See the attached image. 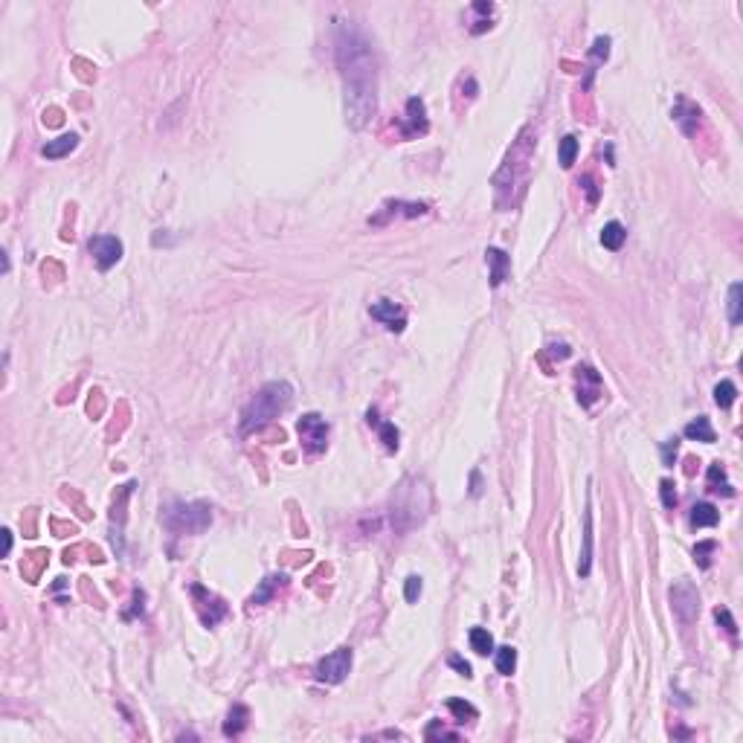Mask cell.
<instances>
[{
    "label": "cell",
    "instance_id": "obj_27",
    "mask_svg": "<svg viewBox=\"0 0 743 743\" xmlns=\"http://www.w3.org/2000/svg\"><path fill=\"white\" fill-rule=\"evenodd\" d=\"M494 665L502 677H511L514 674V668H517V651L514 648H497V656H494Z\"/></svg>",
    "mask_w": 743,
    "mask_h": 743
},
{
    "label": "cell",
    "instance_id": "obj_6",
    "mask_svg": "<svg viewBox=\"0 0 743 743\" xmlns=\"http://www.w3.org/2000/svg\"><path fill=\"white\" fill-rule=\"evenodd\" d=\"M670 610L674 616L682 621V625H691L700 613V592L691 581H677L670 587Z\"/></svg>",
    "mask_w": 743,
    "mask_h": 743
},
{
    "label": "cell",
    "instance_id": "obj_5",
    "mask_svg": "<svg viewBox=\"0 0 743 743\" xmlns=\"http://www.w3.org/2000/svg\"><path fill=\"white\" fill-rule=\"evenodd\" d=\"M189 595H192V601H195V610H198V616H201V621H204V628H215L218 621L227 618V613H230L227 604H224L215 592H209L206 587L192 584V587H189Z\"/></svg>",
    "mask_w": 743,
    "mask_h": 743
},
{
    "label": "cell",
    "instance_id": "obj_16",
    "mask_svg": "<svg viewBox=\"0 0 743 743\" xmlns=\"http://www.w3.org/2000/svg\"><path fill=\"white\" fill-rule=\"evenodd\" d=\"M366 421H369V427H375V430H377V436H380L383 447H387L389 453H395V450H398V444H401V433H398V427H395L392 421H380V418H377V410H369V413H366Z\"/></svg>",
    "mask_w": 743,
    "mask_h": 743
},
{
    "label": "cell",
    "instance_id": "obj_25",
    "mask_svg": "<svg viewBox=\"0 0 743 743\" xmlns=\"http://www.w3.org/2000/svg\"><path fill=\"white\" fill-rule=\"evenodd\" d=\"M46 552H32V555H27L23 558V575H27V581L30 584H38V578H41V569L46 566Z\"/></svg>",
    "mask_w": 743,
    "mask_h": 743
},
{
    "label": "cell",
    "instance_id": "obj_23",
    "mask_svg": "<svg viewBox=\"0 0 743 743\" xmlns=\"http://www.w3.org/2000/svg\"><path fill=\"white\" fill-rule=\"evenodd\" d=\"M589 563H592V514H584V552H581V563H578V575L587 578L589 575Z\"/></svg>",
    "mask_w": 743,
    "mask_h": 743
},
{
    "label": "cell",
    "instance_id": "obj_39",
    "mask_svg": "<svg viewBox=\"0 0 743 743\" xmlns=\"http://www.w3.org/2000/svg\"><path fill=\"white\" fill-rule=\"evenodd\" d=\"M424 737H427V740H433V737H450V740H456L459 735H456V732H447V729L439 726V720H436V723H430V726L424 729Z\"/></svg>",
    "mask_w": 743,
    "mask_h": 743
},
{
    "label": "cell",
    "instance_id": "obj_32",
    "mask_svg": "<svg viewBox=\"0 0 743 743\" xmlns=\"http://www.w3.org/2000/svg\"><path fill=\"white\" fill-rule=\"evenodd\" d=\"M717 552V543L714 540H703V543H697L694 546V561H697L703 569H708L711 566V555Z\"/></svg>",
    "mask_w": 743,
    "mask_h": 743
},
{
    "label": "cell",
    "instance_id": "obj_17",
    "mask_svg": "<svg viewBox=\"0 0 743 743\" xmlns=\"http://www.w3.org/2000/svg\"><path fill=\"white\" fill-rule=\"evenodd\" d=\"M485 261H488V268H491V287H499L502 282H506L508 276V268H511V258L497 250V247H488L485 250Z\"/></svg>",
    "mask_w": 743,
    "mask_h": 743
},
{
    "label": "cell",
    "instance_id": "obj_20",
    "mask_svg": "<svg viewBox=\"0 0 743 743\" xmlns=\"http://www.w3.org/2000/svg\"><path fill=\"white\" fill-rule=\"evenodd\" d=\"M247 726H250V708L242 706V703H235V706L230 708V714H227L224 735H227V737H238Z\"/></svg>",
    "mask_w": 743,
    "mask_h": 743
},
{
    "label": "cell",
    "instance_id": "obj_19",
    "mask_svg": "<svg viewBox=\"0 0 743 743\" xmlns=\"http://www.w3.org/2000/svg\"><path fill=\"white\" fill-rule=\"evenodd\" d=\"M717 520H720V511H717L711 502H697L688 514L691 529H711V525H717Z\"/></svg>",
    "mask_w": 743,
    "mask_h": 743
},
{
    "label": "cell",
    "instance_id": "obj_9",
    "mask_svg": "<svg viewBox=\"0 0 743 743\" xmlns=\"http://www.w3.org/2000/svg\"><path fill=\"white\" fill-rule=\"evenodd\" d=\"M575 387H578V404L581 406H592L598 398L604 395V380L589 363H581L575 369Z\"/></svg>",
    "mask_w": 743,
    "mask_h": 743
},
{
    "label": "cell",
    "instance_id": "obj_8",
    "mask_svg": "<svg viewBox=\"0 0 743 743\" xmlns=\"http://www.w3.org/2000/svg\"><path fill=\"white\" fill-rule=\"evenodd\" d=\"M96 268L99 270H111L119 258H123V242H119L116 235H93L90 244H87Z\"/></svg>",
    "mask_w": 743,
    "mask_h": 743
},
{
    "label": "cell",
    "instance_id": "obj_22",
    "mask_svg": "<svg viewBox=\"0 0 743 743\" xmlns=\"http://www.w3.org/2000/svg\"><path fill=\"white\" fill-rule=\"evenodd\" d=\"M708 491L711 494H723V497H735V488H732V482L726 479V468L720 462L708 468Z\"/></svg>",
    "mask_w": 743,
    "mask_h": 743
},
{
    "label": "cell",
    "instance_id": "obj_37",
    "mask_svg": "<svg viewBox=\"0 0 743 743\" xmlns=\"http://www.w3.org/2000/svg\"><path fill=\"white\" fill-rule=\"evenodd\" d=\"M131 604H134V607L123 613V618H125V621H131V618H134L137 613H139V616L146 613V592H142V589H137V592H134V601H131Z\"/></svg>",
    "mask_w": 743,
    "mask_h": 743
},
{
    "label": "cell",
    "instance_id": "obj_38",
    "mask_svg": "<svg viewBox=\"0 0 743 743\" xmlns=\"http://www.w3.org/2000/svg\"><path fill=\"white\" fill-rule=\"evenodd\" d=\"M677 450H680V442H677V439H670V442L662 444V462H665V468H674V462H677Z\"/></svg>",
    "mask_w": 743,
    "mask_h": 743
},
{
    "label": "cell",
    "instance_id": "obj_41",
    "mask_svg": "<svg viewBox=\"0 0 743 743\" xmlns=\"http://www.w3.org/2000/svg\"><path fill=\"white\" fill-rule=\"evenodd\" d=\"M581 186H584V192H587L589 204H598V189H595V183H592V177H589V175H587V177H581Z\"/></svg>",
    "mask_w": 743,
    "mask_h": 743
},
{
    "label": "cell",
    "instance_id": "obj_14",
    "mask_svg": "<svg viewBox=\"0 0 743 743\" xmlns=\"http://www.w3.org/2000/svg\"><path fill=\"white\" fill-rule=\"evenodd\" d=\"M674 123L682 128L685 137H694L697 128H700V108L694 105L691 99H685V96H680L677 108H674Z\"/></svg>",
    "mask_w": 743,
    "mask_h": 743
},
{
    "label": "cell",
    "instance_id": "obj_2",
    "mask_svg": "<svg viewBox=\"0 0 743 743\" xmlns=\"http://www.w3.org/2000/svg\"><path fill=\"white\" fill-rule=\"evenodd\" d=\"M294 401V387L287 380H270L265 383L253 398L250 404L244 406L242 413V433L250 436V433H258V430H265L270 421H276L287 406Z\"/></svg>",
    "mask_w": 743,
    "mask_h": 743
},
{
    "label": "cell",
    "instance_id": "obj_34",
    "mask_svg": "<svg viewBox=\"0 0 743 743\" xmlns=\"http://www.w3.org/2000/svg\"><path fill=\"white\" fill-rule=\"evenodd\" d=\"M421 589H424L421 578H418V575H410V578H406V584H404V598H406L410 604H416V601H418V595H421Z\"/></svg>",
    "mask_w": 743,
    "mask_h": 743
},
{
    "label": "cell",
    "instance_id": "obj_35",
    "mask_svg": "<svg viewBox=\"0 0 743 743\" xmlns=\"http://www.w3.org/2000/svg\"><path fill=\"white\" fill-rule=\"evenodd\" d=\"M470 9H473V12H479V15H494V4H473ZM488 27H491V23H485V20H476L473 27H470V32H473V35H479V32H485Z\"/></svg>",
    "mask_w": 743,
    "mask_h": 743
},
{
    "label": "cell",
    "instance_id": "obj_24",
    "mask_svg": "<svg viewBox=\"0 0 743 743\" xmlns=\"http://www.w3.org/2000/svg\"><path fill=\"white\" fill-rule=\"evenodd\" d=\"M625 238H628V230L621 227L618 221H610V224L601 230V244H604L607 250H621Z\"/></svg>",
    "mask_w": 743,
    "mask_h": 743
},
{
    "label": "cell",
    "instance_id": "obj_13",
    "mask_svg": "<svg viewBox=\"0 0 743 743\" xmlns=\"http://www.w3.org/2000/svg\"><path fill=\"white\" fill-rule=\"evenodd\" d=\"M134 491V482L123 485V491H119L113 497V514H111V540H113V549H116V555H123V520H125V502Z\"/></svg>",
    "mask_w": 743,
    "mask_h": 743
},
{
    "label": "cell",
    "instance_id": "obj_7",
    "mask_svg": "<svg viewBox=\"0 0 743 743\" xmlns=\"http://www.w3.org/2000/svg\"><path fill=\"white\" fill-rule=\"evenodd\" d=\"M351 670V648H337L334 654H328L325 659L317 662L314 668V677L320 682H328V685H340Z\"/></svg>",
    "mask_w": 743,
    "mask_h": 743
},
{
    "label": "cell",
    "instance_id": "obj_30",
    "mask_svg": "<svg viewBox=\"0 0 743 743\" xmlns=\"http://www.w3.org/2000/svg\"><path fill=\"white\" fill-rule=\"evenodd\" d=\"M447 708L453 711V717H456L459 723H465V720H476V717H479V711H476L470 703H465V700H456V697H453V700H447Z\"/></svg>",
    "mask_w": 743,
    "mask_h": 743
},
{
    "label": "cell",
    "instance_id": "obj_10",
    "mask_svg": "<svg viewBox=\"0 0 743 743\" xmlns=\"http://www.w3.org/2000/svg\"><path fill=\"white\" fill-rule=\"evenodd\" d=\"M430 123H427V105L424 99H418V96H413V99H406V113L401 119V139H416L421 134H427Z\"/></svg>",
    "mask_w": 743,
    "mask_h": 743
},
{
    "label": "cell",
    "instance_id": "obj_33",
    "mask_svg": "<svg viewBox=\"0 0 743 743\" xmlns=\"http://www.w3.org/2000/svg\"><path fill=\"white\" fill-rule=\"evenodd\" d=\"M714 618H717V625H720L732 639H737V625H735V618H732V613L726 607H717L714 610Z\"/></svg>",
    "mask_w": 743,
    "mask_h": 743
},
{
    "label": "cell",
    "instance_id": "obj_43",
    "mask_svg": "<svg viewBox=\"0 0 743 743\" xmlns=\"http://www.w3.org/2000/svg\"><path fill=\"white\" fill-rule=\"evenodd\" d=\"M44 123H50V125H58V123H61V113H58V111L53 108V111H50V119H44Z\"/></svg>",
    "mask_w": 743,
    "mask_h": 743
},
{
    "label": "cell",
    "instance_id": "obj_28",
    "mask_svg": "<svg viewBox=\"0 0 743 743\" xmlns=\"http://www.w3.org/2000/svg\"><path fill=\"white\" fill-rule=\"evenodd\" d=\"M470 648L479 654V656H488L494 651V636L485 630V628H473L470 630Z\"/></svg>",
    "mask_w": 743,
    "mask_h": 743
},
{
    "label": "cell",
    "instance_id": "obj_36",
    "mask_svg": "<svg viewBox=\"0 0 743 743\" xmlns=\"http://www.w3.org/2000/svg\"><path fill=\"white\" fill-rule=\"evenodd\" d=\"M659 494H662V506L665 508L677 506V491H674V482H670V479H662V482H659Z\"/></svg>",
    "mask_w": 743,
    "mask_h": 743
},
{
    "label": "cell",
    "instance_id": "obj_12",
    "mask_svg": "<svg viewBox=\"0 0 743 743\" xmlns=\"http://www.w3.org/2000/svg\"><path fill=\"white\" fill-rule=\"evenodd\" d=\"M427 212V204H416V201H387L380 206V212L377 215H372L369 218V224H375V227H380V224H387L392 215L398 218H418V215H424Z\"/></svg>",
    "mask_w": 743,
    "mask_h": 743
},
{
    "label": "cell",
    "instance_id": "obj_3",
    "mask_svg": "<svg viewBox=\"0 0 743 743\" xmlns=\"http://www.w3.org/2000/svg\"><path fill=\"white\" fill-rule=\"evenodd\" d=\"M163 523L175 535H201L212 523V508L206 502H172L163 514Z\"/></svg>",
    "mask_w": 743,
    "mask_h": 743
},
{
    "label": "cell",
    "instance_id": "obj_15",
    "mask_svg": "<svg viewBox=\"0 0 743 743\" xmlns=\"http://www.w3.org/2000/svg\"><path fill=\"white\" fill-rule=\"evenodd\" d=\"M285 587H287V575H268V578L258 584V589L253 592L250 604H253V607H261V604L273 601V598H276V595H279Z\"/></svg>",
    "mask_w": 743,
    "mask_h": 743
},
{
    "label": "cell",
    "instance_id": "obj_31",
    "mask_svg": "<svg viewBox=\"0 0 743 743\" xmlns=\"http://www.w3.org/2000/svg\"><path fill=\"white\" fill-rule=\"evenodd\" d=\"M575 157H578V139H575L572 134H566L561 139V166H563V169H569V166L575 163Z\"/></svg>",
    "mask_w": 743,
    "mask_h": 743
},
{
    "label": "cell",
    "instance_id": "obj_1",
    "mask_svg": "<svg viewBox=\"0 0 743 743\" xmlns=\"http://www.w3.org/2000/svg\"><path fill=\"white\" fill-rule=\"evenodd\" d=\"M334 53H337V67L343 76V96H346V123L349 128L361 131L372 123L377 111V64L372 44L366 35L351 27V23H340L337 27V41H334Z\"/></svg>",
    "mask_w": 743,
    "mask_h": 743
},
{
    "label": "cell",
    "instance_id": "obj_26",
    "mask_svg": "<svg viewBox=\"0 0 743 743\" xmlns=\"http://www.w3.org/2000/svg\"><path fill=\"white\" fill-rule=\"evenodd\" d=\"M740 320H743V285L735 282L729 287V323L740 325Z\"/></svg>",
    "mask_w": 743,
    "mask_h": 743
},
{
    "label": "cell",
    "instance_id": "obj_18",
    "mask_svg": "<svg viewBox=\"0 0 743 743\" xmlns=\"http://www.w3.org/2000/svg\"><path fill=\"white\" fill-rule=\"evenodd\" d=\"M76 146H79V134H61L58 139H50L46 146H41V154L46 160H61V157H67L70 151H73Z\"/></svg>",
    "mask_w": 743,
    "mask_h": 743
},
{
    "label": "cell",
    "instance_id": "obj_42",
    "mask_svg": "<svg viewBox=\"0 0 743 743\" xmlns=\"http://www.w3.org/2000/svg\"><path fill=\"white\" fill-rule=\"evenodd\" d=\"M569 351H572V349H569L566 343H552V346H549V354H555L558 361H563V357H569Z\"/></svg>",
    "mask_w": 743,
    "mask_h": 743
},
{
    "label": "cell",
    "instance_id": "obj_11",
    "mask_svg": "<svg viewBox=\"0 0 743 743\" xmlns=\"http://www.w3.org/2000/svg\"><path fill=\"white\" fill-rule=\"evenodd\" d=\"M369 314H372V320H377L380 325H387V328L395 331V334H401L404 325H406L404 308H401L398 302H392V299H377V302H372Z\"/></svg>",
    "mask_w": 743,
    "mask_h": 743
},
{
    "label": "cell",
    "instance_id": "obj_40",
    "mask_svg": "<svg viewBox=\"0 0 743 743\" xmlns=\"http://www.w3.org/2000/svg\"><path fill=\"white\" fill-rule=\"evenodd\" d=\"M450 665L456 668V670H459V674H462L465 680H470V677H473V670H470V662H465L462 656H450Z\"/></svg>",
    "mask_w": 743,
    "mask_h": 743
},
{
    "label": "cell",
    "instance_id": "obj_29",
    "mask_svg": "<svg viewBox=\"0 0 743 743\" xmlns=\"http://www.w3.org/2000/svg\"><path fill=\"white\" fill-rule=\"evenodd\" d=\"M735 398H737V387L732 380H720L714 387V401H717V406H720V410H729V406L735 404Z\"/></svg>",
    "mask_w": 743,
    "mask_h": 743
},
{
    "label": "cell",
    "instance_id": "obj_21",
    "mask_svg": "<svg viewBox=\"0 0 743 743\" xmlns=\"http://www.w3.org/2000/svg\"><path fill=\"white\" fill-rule=\"evenodd\" d=\"M682 433H685V439H691V442H706V444L714 442V427H711V421H708L706 416H697L691 424H685Z\"/></svg>",
    "mask_w": 743,
    "mask_h": 743
},
{
    "label": "cell",
    "instance_id": "obj_4",
    "mask_svg": "<svg viewBox=\"0 0 743 743\" xmlns=\"http://www.w3.org/2000/svg\"><path fill=\"white\" fill-rule=\"evenodd\" d=\"M296 433H299V442H302L308 456H320V453H325V447H328V421L320 413H305L299 418V424H296Z\"/></svg>",
    "mask_w": 743,
    "mask_h": 743
}]
</instances>
